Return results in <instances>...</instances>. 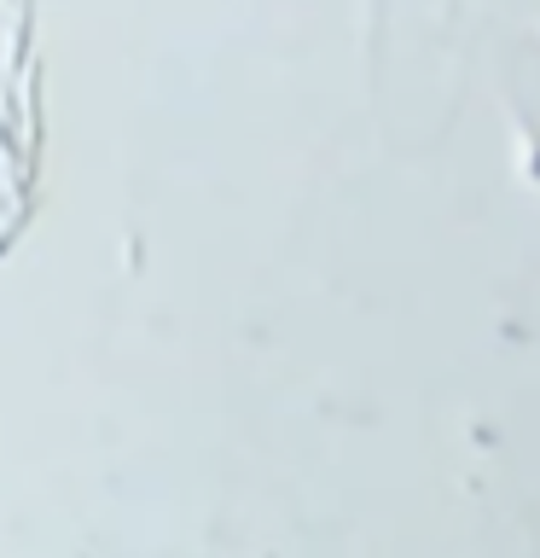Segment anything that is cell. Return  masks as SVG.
Instances as JSON below:
<instances>
[{
  "instance_id": "obj_1",
  "label": "cell",
  "mask_w": 540,
  "mask_h": 558,
  "mask_svg": "<svg viewBox=\"0 0 540 558\" xmlns=\"http://www.w3.org/2000/svg\"><path fill=\"white\" fill-rule=\"evenodd\" d=\"M378 17H383V0H372V17H366V52H378Z\"/></svg>"
}]
</instances>
